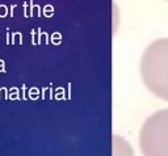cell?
Returning a JSON list of instances; mask_svg holds the SVG:
<instances>
[{
  "label": "cell",
  "instance_id": "7a4b0ae2",
  "mask_svg": "<svg viewBox=\"0 0 168 156\" xmlns=\"http://www.w3.org/2000/svg\"><path fill=\"white\" fill-rule=\"evenodd\" d=\"M139 147L143 156H168V109L144 121L139 131Z\"/></svg>",
  "mask_w": 168,
  "mask_h": 156
},
{
  "label": "cell",
  "instance_id": "6da1fadb",
  "mask_svg": "<svg viewBox=\"0 0 168 156\" xmlns=\"http://www.w3.org/2000/svg\"><path fill=\"white\" fill-rule=\"evenodd\" d=\"M141 77L154 96L168 101V38L147 46L141 58Z\"/></svg>",
  "mask_w": 168,
  "mask_h": 156
},
{
  "label": "cell",
  "instance_id": "3957f363",
  "mask_svg": "<svg viewBox=\"0 0 168 156\" xmlns=\"http://www.w3.org/2000/svg\"><path fill=\"white\" fill-rule=\"evenodd\" d=\"M165 1H168V0H165Z\"/></svg>",
  "mask_w": 168,
  "mask_h": 156
}]
</instances>
